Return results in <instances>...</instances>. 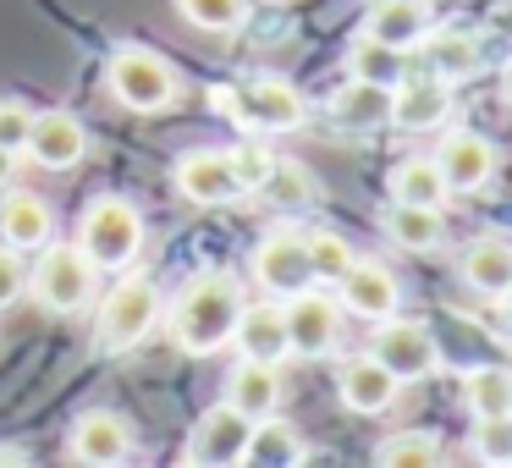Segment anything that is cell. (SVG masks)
<instances>
[{
	"instance_id": "obj_40",
	"label": "cell",
	"mask_w": 512,
	"mask_h": 468,
	"mask_svg": "<svg viewBox=\"0 0 512 468\" xmlns=\"http://www.w3.org/2000/svg\"><path fill=\"white\" fill-rule=\"evenodd\" d=\"M0 463H28V452H17V446H0Z\"/></svg>"
},
{
	"instance_id": "obj_9",
	"label": "cell",
	"mask_w": 512,
	"mask_h": 468,
	"mask_svg": "<svg viewBox=\"0 0 512 468\" xmlns=\"http://www.w3.org/2000/svg\"><path fill=\"white\" fill-rule=\"evenodd\" d=\"M342 303L320 287H303L287 298V342L292 358H325L336 342H342Z\"/></svg>"
},
{
	"instance_id": "obj_22",
	"label": "cell",
	"mask_w": 512,
	"mask_h": 468,
	"mask_svg": "<svg viewBox=\"0 0 512 468\" xmlns=\"http://www.w3.org/2000/svg\"><path fill=\"white\" fill-rule=\"evenodd\" d=\"M419 50H424V72H435L446 83H463L485 67V39H474L468 28H430L419 39Z\"/></svg>"
},
{
	"instance_id": "obj_13",
	"label": "cell",
	"mask_w": 512,
	"mask_h": 468,
	"mask_svg": "<svg viewBox=\"0 0 512 468\" xmlns=\"http://www.w3.org/2000/svg\"><path fill=\"white\" fill-rule=\"evenodd\" d=\"M67 446H72V457H78V463H94V468H116V463H127V457L138 452L133 424H127L122 413H111V408L78 413V419H72Z\"/></svg>"
},
{
	"instance_id": "obj_34",
	"label": "cell",
	"mask_w": 512,
	"mask_h": 468,
	"mask_svg": "<svg viewBox=\"0 0 512 468\" xmlns=\"http://www.w3.org/2000/svg\"><path fill=\"white\" fill-rule=\"evenodd\" d=\"M474 457L479 463L512 468V413H496V419H474Z\"/></svg>"
},
{
	"instance_id": "obj_14",
	"label": "cell",
	"mask_w": 512,
	"mask_h": 468,
	"mask_svg": "<svg viewBox=\"0 0 512 468\" xmlns=\"http://www.w3.org/2000/svg\"><path fill=\"white\" fill-rule=\"evenodd\" d=\"M446 116H452V83L435 72H408L391 89V127L402 133H435Z\"/></svg>"
},
{
	"instance_id": "obj_15",
	"label": "cell",
	"mask_w": 512,
	"mask_h": 468,
	"mask_svg": "<svg viewBox=\"0 0 512 468\" xmlns=\"http://www.w3.org/2000/svg\"><path fill=\"white\" fill-rule=\"evenodd\" d=\"M23 155L45 171H72L83 155H89V127L72 111H34V127H28Z\"/></svg>"
},
{
	"instance_id": "obj_6",
	"label": "cell",
	"mask_w": 512,
	"mask_h": 468,
	"mask_svg": "<svg viewBox=\"0 0 512 468\" xmlns=\"http://www.w3.org/2000/svg\"><path fill=\"white\" fill-rule=\"evenodd\" d=\"M369 353H375L380 364L402 380V386H413V380H424V375H435V369H441V342H435V331L424 320H402V314L375 320Z\"/></svg>"
},
{
	"instance_id": "obj_33",
	"label": "cell",
	"mask_w": 512,
	"mask_h": 468,
	"mask_svg": "<svg viewBox=\"0 0 512 468\" xmlns=\"http://www.w3.org/2000/svg\"><path fill=\"white\" fill-rule=\"evenodd\" d=\"M303 248H309L314 281H336L347 265H353V248H347L336 232H325V226H314V232H303Z\"/></svg>"
},
{
	"instance_id": "obj_11",
	"label": "cell",
	"mask_w": 512,
	"mask_h": 468,
	"mask_svg": "<svg viewBox=\"0 0 512 468\" xmlns=\"http://www.w3.org/2000/svg\"><path fill=\"white\" fill-rule=\"evenodd\" d=\"M171 188H177L188 204H199V210H215V204L243 199L237 171H232V155H226V149H188V155L171 166Z\"/></svg>"
},
{
	"instance_id": "obj_21",
	"label": "cell",
	"mask_w": 512,
	"mask_h": 468,
	"mask_svg": "<svg viewBox=\"0 0 512 468\" xmlns=\"http://www.w3.org/2000/svg\"><path fill=\"white\" fill-rule=\"evenodd\" d=\"M430 28H435L430 0H369L358 34L380 39V45H397V50H419V39Z\"/></svg>"
},
{
	"instance_id": "obj_30",
	"label": "cell",
	"mask_w": 512,
	"mask_h": 468,
	"mask_svg": "<svg viewBox=\"0 0 512 468\" xmlns=\"http://www.w3.org/2000/svg\"><path fill=\"white\" fill-rule=\"evenodd\" d=\"M259 199L292 215V210H309V204L320 199V182H314V171H309V166H298V160H281V155H276L270 177L259 182Z\"/></svg>"
},
{
	"instance_id": "obj_7",
	"label": "cell",
	"mask_w": 512,
	"mask_h": 468,
	"mask_svg": "<svg viewBox=\"0 0 512 468\" xmlns=\"http://www.w3.org/2000/svg\"><path fill=\"white\" fill-rule=\"evenodd\" d=\"M248 270H254L259 292H265V298H281V303H287L292 292L314 287L309 248H303V232H292V226H276V232L259 237L254 254H248Z\"/></svg>"
},
{
	"instance_id": "obj_24",
	"label": "cell",
	"mask_w": 512,
	"mask_h": 468,
	"mask_svg": "<svg viewBox=\"0 0 512 468\" xmlns=\"http://www.w3.org/2000/svg\"><path fill=\"white\" fill-rule=\"evenodd\" d=\"M331 122L342 127V133H380V127H391V89L347 78L342 89L331 94Z\"/></svg>"
},
{
	"instance_id": "obj_29",
	"label": "cell",
	"mask_w": 512,
	"mask_h": 468,
	"mask_svg": "<svg viewBox=\"0 0 512 468\" xmlns=\"http://www.w3.org/2000/svg\"><path fill=\"white\" fill-rule=\"evenodd\" d=\"M463 408L474 413V419L512 413V369L507 364H474L463 375Z\"/></svg>"
},
{
	"instance_id": "obj_36",
	"label": "cell",
	"mask_w": 512,
	"mask_h": 468,
	"mask_svg": "<svg viewBox=\"0 0 512 468\" xmlns=\"http://www.w3.org/2000/svg\"><path fill=\"white\" fill-rule=\"evenodd\" d=\"M28 127H34V105H23L17 94H6V100H0V149H12V155H23Z\"/></svg>"
},
{
	"instance_id": "obj_32",
	"label": "cell",
	"mask_w": 512,
	"mask_h": 468,
	"mask_svg": "<svg viewBox=\"0 0 512 468\" xmlns=\"http://www.w3.org/2000/svg\"><path fill=\"white\" fill-rule=\"evenodd\" d=\"M177 12L199 34H237L248 23V0H177Z\"/></svg>"
},
{
	"instance_id": "obj_1",
	"label": "cell",
	"mask_w": 512,
	"mask_h": 468,
	"mask_svg": "<svg viewBox=\"0 0 512 468\" xmlns=\"http://www.w3.org/2000/svg\"><path fill=\"white\" fill-rule=\"evenodd\" d=\"M243 281L232 270L210 265V270H193L188 281L177 287V298L166 303V336L177 353L188 358H210L221 347H232L237 331V314H243Z\"/></svg>"
},
{
	"instance_id": "obj_23",
	"label": "cell",
	"mask_w": 512,
	"mask_h": 468,
	"mask_svg": "<svg viewBox=\"0 0 512 468\" xmlns=\"http://www.w3.org/2000/svg\"><path fill=\"white\" fill-rule=\"evenodd\" d=\"M237 413H248V419H265V413H276L281 402V364H265V358H237L232 369H226V397Z\"/></svg>"
},
{
	"instance_id": "obj_12",
	"label": "cell",
	"mask_w": 512,
	"mask_h": 468,
	"mask_svg": "<svg viewBox=\"0 0 512 468\" xmlns=\"http://www.w3.org/2000/svg\"><path fill=\"white\" fill-rule=\"evenodd\" d=\"M336 397H342V408L358 413V419H380V413L397 408L402 380L391 375L375 353H364V358H347V364L336 369Z\"/></svg>"
},
{
	"instance_id": "obj_10",
	"label": "cell",
	"mask_w": 512,
	"mask_h": 468,
	"mask_svg": "<svg viewBox=\"0 0 512 468\" xmlns=\"http://www.w3.org/2000/svg\"><path fill=\"white\" fill-rule=\"evenodd\" d=\"M331 287H336V303H342V314H353V320H369V325L402 309L397 276H391L380 259H369V254H353V265H347L342 276L331 281Z\"/></svg>"
},
{
	"instance_id": "obj_37",
	"label": "cell",
	"mask_w": 512,
	"mask_h": 468,
	"mask_svg": "<svg viewBox=\"0 0 512 468\" xmlns=\"http://www.w3.org/2000/svg\"><path fill=\"white\" fill-rule=\"evenodd\" d=\"M23 292H28V265H23V254L0 243V309H12Z\"/></svg>"
},
{
	"instance_id": "obj_2",
	"label": "cell",
	"mask_w": 512,
	"mask_h": 468,
	"mask_svg": "<svg viewBox=\"0 0 512 468\" xmlns=\"http://www.w3.org/2000/svg\"><path fill=\"white\" fill-rule=\"evenodd\" d=\"M78 248L89 254L94 270L122 276V270H133L138 254H144V215H138L133 199H122V193H100V199H89L78 215Z\"/></svg>"
},
{
	"instance_id": "obj_3",
	"label": "cell",
	"mask_w": 512,
	"mask_h": 468,
	"mask_svg": "<svg viewBox=\"0 0 512 468\" xmlns=\"http://www.w3.org/2000/svg\"><path fill=\"white\" fill-rule=\"evenodd\" d=\"M160 320H166L160 287L149 276H127L122 270V281H116V287L100 298V309H94V342H100V353H111V358L133 353Z\"/></svg>"
},
{
	"instance_id": "obj_16",
	"label": "cell",
	"mask_w": 512,
	"mask_h": 468,
	"mask_svg": "<svg viewBox=\"0 0 512 468\" xmlns=\"http://www.w3.org/2000/svg\"><path fill=\"white\" fill-rule=\"evenodd\" d=\"M232 347H237L243 358L287 364V358H292V342H287V303H281V298L243 303V314H237V331H232Z\"/></svg>"
},
{
	"instance_id": "obj_41",
	"label": "cell",
	"mask_w": 512,
	"mask_h": 468,
	"mask_svg": "<svg viewBox=\"0 0 512 468\" xmlns=\"http://www.w3.org/2000/svg\"><path fill=\"white\" fill-rule=\"evenodd\" d=\"M501 309H507V320H512V287H507V292H501Z\"/></svg>"
},
{
	"instance_id": "obj_4",
	"label": "cell",
	"mask_w": 512,
	"mask_h": 468,
	"mask_svg": "<svg viewBox=\"0 0 512 468\" xmlns=\"http://www.w3.org/2000/svg\"><path fill=\"white\" fill-rule=\"evenodd\" d=\"M105 89L116 94V105H127V111L138 116H155V111H171L177 105V72H171L166 56H155V50L144 45H116L111 61H105Z\"/></svg>"
},
{
	"instance_id": "obj_20",
	"label": "cell",
	"mask_w": 512,
	"mask_h": 468,
	"mask_svg": "<svg viewBox=\"0 0 512 468\" xmlns=\"http://www.w3.org/2000/svg\"><path fill=\"white\" fill-rule=\"evenodd\" d=\"M457 276H463L468 292L501 303V292L512 287V237H501V232L474 237V243L457 254Z\"/></svg>"
},
{
	"instance_id": "obj_5",
	"label": "cell",
	"mask_w": 512,
	"mask_h": 468,
	"mask_svg": "<svg viewBox=\"0 0 512 468\" xmlns=\"http://www.w3.org/2000/svg\"><path fill=\"white\" fill-rule=\"evenodd\" d=\"M94 281H100V270L89 265L78 243H45L39 265L28 270V298L50 314H78L94 303Z\"/></svg>"
},
{
	"instance_id": "obj_38",
	"label": "cell",
	"mask_w": 512,
	"mask_h": 468,
	"mask_svg": "<svg viewBox=\"0 0 512 468\" xmlns=\"http://www.w3.org/2000/svg\"><path fill=\"white\" fill-rule=\"evenodd\" d=\"M210 111L226 116L237 133H248V116H243V83H215L210 89Z\"/></svg>"
},
{
	"instance_id": "obj_42",
	"label": "cell",
	"mask_w": 512,
	"mask_h": 468,
	"mask_svg": "<svg viewBox=\"0 0 512 468\" xmlns=\"http://www.w3.org/2000/svg\"><path fill=\"white\" fill-rule=\"evenodd\" d=\"M501 89H507V105H512V67H507V83H501Z\"/></svg>"
},
{
	"instance_id": "obj_35",
	"label": "cell",
	"mask_w": 512,
	"mask_h": 468,
	"mask_svg": "<svg viewBox=\"0 0 512 468\" xmlns=\"http://www.w3.org/2000/svg\"><path fill=\"white\" fill-rule=\"evenodd\" d=\"M226 155H232V171H237V188L243 193H259V182L270 177V166H276V155H270L259 138H243V144H232Z\"/></svg>"
},
{
	"instance_id": "obj_25",
	"label": "cell",
	"mask_w": 512,
	"mask_h": 468,
	"mask_svg": "<svg viewBox=\"0 0 512 468\" xmlns=\"http://www.w3.org/2000/svg\"><path fill=\"white\" fill-rule=\"evenodd\" d=\"M309 457V446H303V435L292 430L287 419H276V413H265V419H254V430H248V446H243V463L254 468H292Z\"/></svg>"
},
{
	"instance_id": "obj_28",
	"label": "cell",
	"mask_w": 512,
	"mask_h": 468,
	"mask_svg": "<svg viewBox=\"0 0 512 468\" xmlns=\"http://www.w3.org/2000/svg\"><path fill=\"white\" fill-rule=\"evenodd\" d=\"M391 199H397V204H430V210H446L452 188H446V177H441V166H435V155L402 160V166L391 171Z\"/></svg>"
},
{
	"instance_id": "obj_27",
	"label": "cell",
	"mask_w": 512,
	"mask_h": 468,
	"mask_svg": "<svg viewBox=\"0 0 512 468\" xmlns=\"http://www.w3.org/2000/svg\"><path fill=\"white\" fill-rule=\"evenodd\" d=\"M347 78H364V83H380V89H397L402 78H408V50H397V45H380V39H369V34H358L353 39V50H347Z\"/></svg>"
},
{
	"instance_id": "obj_18",
	"label": "cell",
	"mask_w": 512,
	"mask_h": 468,
	"mask_svg": "<svg viewBox=\"0 0 512 468\" xmlns=\"http://www.w3.org/2000/svg\"><path fill=\"white\" fill-rule=\"evenodd\" d=\"M435 166H441L452 193H479L496 177V144L479 133H446L441 149H435Z\"/></svg>"
},
{
	"instance_id": "obj_26",
	"label": "cell",
	"mask_w": 512,
	"mask_h": 468,
	"mask_svg": "<svg viewBox=\"0 0 512 468\" xmlns=\"http://www.w3.org/2000/svg\"><path fill=\"white\" fill-rule=\"evenodd\" d=\"M386 237L408 254H430V248L446 243V215L430 210V204H386Z\"/></svg>"
},
{
	"instance_id": "obj_8",
	"label": "cell",
	"mask_w": 512,
	"mask_h": 468,
	"mask_svg": "<svg viewBox=\"0 0 512 468\" xmlns=\"http://www.w3.org/2000/svg\"><path fill=\"white\" fill-rule=\"evenodd\" d=\"M248 430H254L248 413H237L232 402H215V408H204L199 419H193L188 446H182V463H193V468H237L243 463V446H248Z\"/></svg>"
},
{
	"instance_id": "obj_17",
	"label": "cell",
	"mask_w": 512,
	"mask_h": 468,
	"mask_svg": "<svg viewBox=\"0 0 512 468\" xmlns=\"http://www.w3.org/2000/svg\"><path fill=\"white\" fill-rule=\"evenodd\" d=\"M243 116H248V133H298L309 105L287 78H254L243 83Z\"/></svg>"
},
{
	"instance_id": "obj_31",
	"label": "cell",
	"mask_w": 512,
	"mask_h": 468,
	"mask_svg": "<svg viewBox=\"0 0 512 468\" xmlns=\"http://www.w3.org/2000/svg\"><path fill=\"white\" fill-rule=\"evenodd\" d=\"M375 463L380 468H441L446 446L424 430H402V435H386V441L375 446Z\"/></svg>"
},
{
	"instance_id": "obj_39",
	"label": "cell",
	"mask_w": 512,
	"mask_h": 468,
	"mask_svg": "<svg viewBox=\"0 0 512 468\" xmlns=\"http://www.w3.org/2000/svg\"><path fill=\"white\" fill-rule=\"evenodd\" d=\"M12 171H17V155L12 149H0V193L12 188Z\"/></svg>"
},
{
	"instance_id": "obj_19",
	"label": "cell",
	"mask_w": 512,
	"mask_h": 468,
	"mask_svg": "<svg viewBox=\"0 0 512 468\" xmlns=\"http://www.w3.org/2000/svg\"><path fill=\"white\" fill-rule=\"evenodd\" d=\"M56 237V215L39 193L28 188H6L0 193V243L17 248V254H39V248Z\"/></svg>"
}]
</instances>
